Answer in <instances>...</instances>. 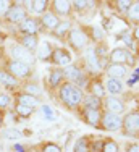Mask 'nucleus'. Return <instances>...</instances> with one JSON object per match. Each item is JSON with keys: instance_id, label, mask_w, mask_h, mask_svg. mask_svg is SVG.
<instances>
[{"instance_id": "nucleus-40", "label": "nucleus", "mask_w": 139, "mask_h": 152, "mask_svg": "<svg viewBox=\"0 0 139 152\" xmlns=\"http://www.w3.org/2000/svg\"><path fill=\"white\" fill-rule=\"evenodd\" d=\"M102 147H104V141L102 139L91 142V152H102Z\"/></svg>"}, {"instance_id": "nucleus-2", "label": "nucleus", "mask_w": 139, "mask_h": 152, "mask_svg": "<svg viewBox=\"0 0 139 152\" xmlns=\"http://www.w3.org/2000/svg\"><path fill=\"white\" fill-rule=\"evenodd\" d=\"M108 63H118L125 66H134L136 65V57L131 50L126 47H115L108 53Z\"/></svg>"}, {"instance_id": "nucleus-32", "label": "nucleus", "mask_w": 139, "mask_h": 152, "mask_svg": "<svg viewBox=\"0 0 139 152\" xmlns=\"http://www.w3.org/2000/svg\"><path fill=\"white\" fill-rule=\"evenodd\" d=\"M120 37H121V39H123V42H125V44L128 45V47H126L128 50H133L134 47H136V45H134L133 34H131L129 31H121V36H120Z\"/></svg>"}, {"instance_id": "nucleus-14", "label": "nucleus", "mask_w": 139, "mask_h": 152, "mask_svg": "<svg viewBox=\"0 0 139 152\" xmlns=\"http://www.w3.org/2000/svg\"><path fill=\"white\" fill-rule=\"evenodd\" d=\"M52 12L55 13V15L60 18V16H68L70 13H71L73 7H71V2H68V0H53L52 2Z\"/></svg>"}, {"instance_id": "nucleus-36", "label": "nucleus", "mask_w": 139, "mask_h": 152, "mask_svg": "<svg viewBox=\"0 0 139 152\" xmlns=\"http://www.w3.org/2000/svg\"><path fill=\"white\" fill-rule=\"evenodd\" d=\"M42 152H63V151H61V147L55 142H45L42 146Z\"/></svg>"}, {"instance_id": "nucleus-16", "label": "nucleus", "mask_w": 139, "mask_h": 152, "mask_svg": "<svg viewBox=\"0 0 139 152\" xmlns=\"http://www.w3.org/2000/svg\"><path fill=\"white\" fill-rule=\"evenodd\" d=\"M83 117L86 123H89L91 126H99L102 118V110H92V108H83Z\"/></svg>"}, {"instance_id": "nucleus-13", "label": "nucleus", "mask_w": 139, "mask_h": 152, "mask_svg": "<svg viewBox=\"0 0 139 152\" xmlns=\"http://www.w3.org/2000/svg\"><path fill=\"white\" fill-rule=\"evenodd\" d=\"M105 73H107L108 78L121 79L128 75V66H125V65H118V63H108L107 66H105Z\"/></svg>"}, {"instance_id": "nucleus-5", "label": "nucleus", "mask_w": 139, "mask_h": 152, "mask_svg": "<svg viewBox=\"0 0 139 152\" xmlns=\"http://www.w3.org/2000/svg\"><path fill=\"white\" fill-rule=\"evenodd\" d=\"M5 70L8 71L13 78H16L18 81H20V79H26V78H29V76L32 75V70H31L29 65L21 63V61H16V60L7 61V68H5Z\"/></svg>"}, {"instance_id": "nucleus-7", "label": "nucleus", "mask_w": 139, "mask_h": 152, "mask_svg": "<svg viewBox=\"0 0 139 152\" xmlns=\"http://www.w3.org/2000/svg\"><path fill=\"white\" fill-rule=\"evenodd\" d=\"M100 126L105 131H120L123 128V117L110 113V112H102Z\"/></svg>"}, {"instance_id": "nucleus-47", "label": "nucleus", "mask_w": 139, "mask_h": 152, "mask_svg": "<svg viewBox=\"0 0 139 152\" xmlns=\"http://www.w3.org/2000/svg\"><path fill=\"white\" fill-rule=\"evenodd\" d=\"M65 152H73V147H71V146H68L67 149H65Z\"/></svg>"}, {"instance_id": "nucleus-12", "label": "nucleus", "mask_w": 139, "mask_h": 152, "mask_svg": "<svg viewBox=\"0 0 139 152\" xmlns=\"http://www.w3.org/2000/svg\"><path fill=\"white\" fill-rule=\"evenodd\" d=\"M39 23L41 21L37 18H31L28 16L23 23L20 24V31L23 32V36H32V34H37L39 32Z\"/></svg>"}, {"instance_id": "nucleus-28", "label": "nucleus", "mask_w": 139, "mask_h": 152, "mask_svg": "<svg viewBox=\"0 0 139 152\" xmlns=\"http://www.w3.org/2000/svg\"><path fill=\"white\" fill-rule=\"evenodd\" d=\"M128 20L133 21L134 24H139V2H133L129 7V10H128L126 13Z\"/></svg>"}, {"instance_id": "nucleus-37", "label": "nucleus", "mask_w": 139, "mask_h": 152, "mask_svg": "<svg viewBox=\"0 0 139 152\" xmlns=\"http://www.w3.org/2000/svg\"><path fill=\"white\" fill-rule=\"evenodd\" d=\"M89 5H91V3L86 2V0H75V2H71V7H73L75 10H78V12H83V10H86Z\"/></svg>"}, {"instance_id": "nucleus-3", "label": "nucleus", "mask_w": 139, "mask_h": 152, "mask_svg": "<svg viewBox=\"0 0 139 152\" xmlns=\"http://www.w3.org/2000/svg\"><path fill=\"white\" fill-rule=\"evenodd\" d=\"M67 39H68L70 47H71L75 52H83V50H86L87 44H89V37H87V34L81 29V28H71V31L68 32Z\"/></svg>"}, {"instance_id": "nucleus-1", "label": "nucleus", "mask_w": 139, "mask_h": 152, "mask_svg": "<svg viewBox=\"0 0 139 152\" xmlns=\"http://www.w3.org/2000/svg\"><path fill=\"white\" fill-rule=\"evenodd\" d=\"M58 97H60V100L70 108V110H76L79 105H83L84 92H83V89H79L78 86H75L73 83L65 81L63 84L58 88Z\"/></svg>"}, {"instance_id": "nucleus-38", "label": "nucleus", "mask_w": 139, "mask_h": 152, "mask_svg": "<svg viewBox=\"0 0 139 152\" xmlns=\"http://www.w3.org/2000/svg\"><path fill=\"white\" fill-rule=\"evenodd\" d=\"M41 110H42V115L47 118V120H55V113H53V110L49 105H42Z\"/></svg>"}, {"instance_id": "nucleus-34", "label": "nucleus", "mask_w": 139, "mask_h": 152, "mask_svg": "<svg viewBox=\"0 0 139 152\" xmlns=\"http://www.w3.org/2000/svg\"><path fill=\"white\" fill-rule=\"evenodd\" d=\"M24 92H26V94H29V96H34V97H37V96H41L42 89L39 88L37 84H26V86H24Z\"/></svg>"}, {"instance_id": "nucleus-48", "label": "nucleus", "mask_w": 139, "mask_h": 152, "mask_svg": "<svg viewBox=\"0 0 139 152\" xmlns=\"http://www.w3.org/2000/svg\"><path fill=\"white\" fill-rule=\"evenodd\" d=\"M2 149H3V147H2V144H0V152H2Z\"/></svg>"}, {"instance_id": "nucleus-18", "label": "nucleus", "mask_w": 139, "mask_h": 152, "mask_svg": "<svg viewBox=\"0 0 139 152\" xmlns=\"http://www.w3.org/2000/svg\"><path fill=\"white\" fill-rule=\"evenodd\" d=\"M105 91H107L110 96H116V94H121L125 86H123V81L121 79H113V78H107L105 81Z\"/></svg>"}, {"instance_id": "nucleus-9", "label": "nucleus", "mask_w": 139, "mask_h": 152, "mask_svg": "<svg viewBox=\"0 0 139 152\" xmlns=\"http://www.w3.org/2000/svg\"><path fill=\"white\" fill-rule=\"evenodd\" d=\"M84 61H86V66L89 68V71H92V73H99L102 70L100 61H99L97 53H96V45L86 47V50H84Z\"/></svg>"}, {"instance_id": "nucleus-22", "label": "nucleus", "mask_w": 139, "mask_h": 152, "mask_svg": "<svg viewBox=\"0 0 139 152\" xmlns=\"http://www.w3.org/2000/svg\"><path fill=\"white\" fill-rule=\"evenodd\" d=\"M0 86H5V88H18L20 81L16 78H13L7 70H0Z\"/></svg>"}, {"instance_id": "nucleus-8", "label": "nucleus", "mask_w": 139, "mask_h": 152, "mask_svg": "<svg viewBox=\"0 0 139 152\" xmlns=\"http://www.w3.org/2000/svg\"><path fill=\"white\" fill-rule=\"evenodd\" d=\"M71 53L68 52L67 49H63V47H57V49H53V53H52V58H50V61H52L55 66L58 68H67L71 65Z\"/></svg>"}, {"instance_id": "nucleus-44", "label": "nucleus", "mask_w": 139, "mask_h": 152, "mask_svg": "<svg viewBox=\"0 0 139 152\" xmlns=\"http://www.w3.org/2000/svg\"><path fill=\"white\" fill-rule=\"evenodd\" d=\"M133 39H134V42H139V24H136L134 26V29H133Z\"/></svg>"}, {"instance_id": "nucleus-19", "label": "nucleus", "mask_w": 139, "mask_h": 152, "mask_svg": "<svg viewBox=\"0 0 139 152\" xmlns=\"http://www.w3.org/2000/svg\"><path fill=\"white\" fill-rule=\"evenodd\" d=\"M65 83V75H63V68H53L49 75V86L50 88H60Z\"/></svg>"}, {"instance_id": "nucleus-23", "label": "nucleus", "mask_w": 139, "mask_h": 152, "mask_svg": "<svg viewBox=\"0 0 139 152\" xmlns=\"http://www.w3.org/2000/svg\"><path fill=\"white\" fill-rule=\"evenodd\" d=\"M20 44L23 45L24 49H28V50H31V52H34V50H37V47H39V37H37V34L23 36V37H21V42H20Z\"/></svg>"}, {"instance_id": "nucleus-31", "label": "nucleus", "mask_w": 139, "mask_h": 152, "mask_svg": "<svg viewBox=\"0 0 139 152\" xmlns=\"http://www.w3.org/2000/svg\"><path fill=\"white\" fill-rule=\"evenodd\" d=\"M102 152H120V147H118V144H116V141L105 139L104 141V147H102Z\"/></svg>"}, {"instance_id": "nucleus-43", "label": "nucleus", "mask_w": 139, "mask_h": 152, "mask_svg": "<svg viewBox=\"0 0 139 152\" xmlns=\"http://www.w3.org/2000/svg\"><path fill=\"white\" fill-rule=\"evenodd\" d=\"M136 81H139V68H138V70H134V71H133V76H131V79L128 81V84H129V86H133Z\"/></svg>"}, {"instance_id": "nucleus-42", "label": "nucleus", "mask_w": 139, "mask_h": 152, "mask_svg": "<svg viewBox=\"0 0 139 152\" xmlns=\"http://www.w3.org/2000/svg\"><path fill=\"white\" fill-rule=\"evenodd\" d=\"M125 152H139V142H129V144H126V151Z\"/></svg>"}, {"instance_id": "nucleus-17", "label": "nucleus", "mask_w": 139, "mask_h": 152, "mask_svg": "<svg viewBox=\"0 0 139 152\" xmlns=\"http://www.w3.org/2000/svg\"><path fill=\"white\" fill-rule=\"evenodd\" d=\"M52 53H53V45L50 42H39L37 47V60L41 61H49L52 58Z\"/></svg>"}, {"instance_id": "nucleus-15", "label": "nucleus", "mask_w": 139, "mask_h": 152, "mask_svg": "<svg viewBox=\"0 0 139 152\" xmlns=\"http://www.w3.org/2000/svg\"><path fill=\"white\" fill-rule=\"evenodd\" d=\"M39 21H41V24H42L44 28H47V29L53 31V29H55V28L58 26V23H60L61 20L52 12V10H47V12L41 16V20H39Z\"/></svg>"}, {"instance_id": "nucleus-46", "label": "nucleus", "mask_w": 139, "mask_h": 152, "mask_svg": "<svg viewBox=\"0 0 139 152\" xmlns=\"http://www.w3.org/2000/svg\"><path fill=\"white\" fill-rule=\"evenodd\" d=\"M3 126V110H0V128Z\"/></svg>"}, {"instance_id": "nucleus-21", "label": "nucleus", "mask_w": 139, "mask_h": 152, "mask_svg": "<svg viewBox=\"0 0 139 152\" xmlns=\"http://www.w3.org/2000/svg\"><path fill=\"white\" fill-rule=\"evenodd\" d=\"M104 107V100L99 99L96 96H84V100H83V108H92V110H102Z\"/></svg>"}, {"instance_id": "nucleus-33", "label": "nucleus", "mask_w": 139, "mask_h": 152, "mask_svg": "<svg viewBox=\"0 0 139 152\" xmlns=\"http://www.w3.org/2000/svg\"><path fill=\"white\" fill-rule=\"evenodd\" d=\"M3 136H5L7 139H20V137L23 136V133L16 128H7L5 131H3Z\"/></svg>"}, {"instance_id": "nucleus-26", "label": "nucleus", "mask_w": 139, "mask_h": 152, "mask_svg": "<svg viewBox=\"0 0 139 152\" xmlns=\"http://www.w3.org/2000/svg\"><path fill=\"white\" fill-rule=\"evenodd\" d=\"M71 28H73V23H71V21L65 20V21H60V23H58V26L52 32L57 36V37H65V36H68V32L71 31Z\"/></svg>"}, {"instance_id": "nucleus-29", "label": "nucleus", "mask_w": 139, "mask_h": 152, "mask_svg": "<svg viewBox=\"0 0 139 152\" xmlns=\"http://www.w3.org/2000/svg\"><path fill=\"white\" fill-rule=\"evenodd\" d=\"M89 31L91 32H86L87 37L91 36V37H92L96 42H104L105 41V32H104V29H100L99 26H91Z\"/></svg>"}, {"instance_id": "nucleus-39", "label": "nucleus", "mask_w": 139, "mask_h": 152, "mask_svg": "<svg viewBox=\"0 0 139 152\" xmlns=\"http://www.w3.org/2000/svg\"><path fill=\"white\" fill-rule=\"evenodd\" d=\"M12 104V97L8 96V94H0V110L2 108H7Z\"/></svg>"}, {"instance_id": "nucleus-41", "label": "nucleus", "mask_w": 139, "mask_h": 152, "mask_svg": "<svg viewBox=\"0 0 139 152\" xmlns=\"http://www.w3.org/2000/svg\"><path fill=\"white\" fill-rule=\"evenodd\" d=\"M10 7H12V3H10V2H7V0H0V15L5 16L7 12L10 10Z\"/></svg>"}, {"instance_id": "nucleus-6", "label": "nucleus", "mask_w": 139, "mask_h": 152, "mask_svg": "<svg viewBox=\"0 0 139 152\" xmlns=\"http://www.w3.org/2000/svg\"><path fill=\"white\" fill-rule=\"evenodd\" d=\"M10 55H12V60L21 61V63H26V65H29V66H31V65L36 61L34 52L24 49L21 44H15V45L10 47Z\"/></svg>"}, {"instance_id": "nucleus-45", "label": "nucleus", "mask_w": 139, "mask_h": 152, "mask_svg": "<svg viewBox=\"0 0 139 152\" xmlns=\"http://www.w3.org/2000/svg\"><path fill=\"white\" fill-rule=\"evenodd\" d=\"M13 149H15V152H24V147L23 146H15Z\"/></svg>"}, {"instance_id": "nucleus-11", "label": "nucleus", "mask_w": 139, "mask_h": 152, "mask_svg": "<svg viewBox=\"0 0 139 152\" xmlns=\"http://www.w3.org/2000/svg\"><path fill=\"white\" fill-rule=\"evenodd\" d=\"M5 18L10 21V23L21 24L28 18V12H26V8H24V7H21V5H12V7H10V10L7 12Z\"/></svg>"}, {"instance_id": "nucleus-35", "label": "nucleus", "mask_w": 139, "mask_h": 152, "mask_svg": "<svg viewBox=\"0 0 139 152\" xmlns=\"http://www.w3.org/2000/svg\"><path fill=\"white\" fill-rule=\"evenodd\" d=\"M131 3H133V2H129V0H118V2H115V5H116V8H118V12L128 13V10H129Z\"/></svg>"}, {"instance_id": "nucleus-4", "label": "nucleus", "mask_w": 139, "mask_h": 152, "mask_svg": "<svg viewBox=\"0 0 139 152\" xmlns=\"http://www.w3.org/2000/svg\"><path fill=\"white\" fill-rule=\"evenodd\" d=\"M123 134L126 136H138L139 134V110H131L123 117Z\"/></svg>"}, {"instance_id": "nucleus-25", "label": "nucleus", "mask_w": 139, "mask_h": 152, "mask_svg": "<svg viewBox=\"0 0 139 152\" xmlns=\"http://www.w3.org/2000/svg\"><path fill=\"white\" fill-rule=\"evenodd\" d=\"M18 104L31 107V108H36L37 104H39V99L34 97V96H29V94H26V92H21V94H18Z\"/></svg>"}, {"instance_id": "nucleus-24", "label": "nucleus", "mask_w": 139, "mask_h": 152, "mask_svg": "<svg viewBox=\"0 0 139 152\" xmlns=\"http://www.w3.org/2000/svg\"><path fill=\"white\" fill-rule=\"evenodd\" d=\"M73 152H91V141L87 136H81L73 144Z\"/></svg>"}, {"instance_id": "nucleus-10", "label": "nucleus", "mask_w": 139, "mask_h": 152, "mask_svg": "<svg viewBox=\"0 0 139 152\" xmlns=\"http://www.w3.org/2000/svg\"><path fill=\"white\" fill-rule=\"evenodd\" d=\"M104 107H105V112H110V113H115V115L125 113V102L120 97H115V96L105 97Z\"/></svg>"}, {"instance_id": "nucleus-20", "label": "nucleus", "mask_w": 139, "mask_h": 152, "mask_svg": "<svg viewBox=\"0 0 139 152\" xmlns=\"http://www.w3.org/2000/svg\"><path fill=\"white\" fill-rule=\"evenodd\" d=\"M87 91H89L91 96H96L99 99H104L107 91H105V86L102 84L99 79H92V81H89V84H87Z\"/></svg>"}, {"instance_id": "nucleus-30", "label": "nucleus", "mask_w": 139, "mask_h": 152, "mask_svg": "<svg viewBox=\"0 0 139 152\" xmlns=\"http://www.w3.org/2000/svg\"><path fill=\"white\" fill-rule=\"evenodd\" d=\"M15 112H16V113L20 115L21 118H29L32 113H34V108L26 107V105H21V104H16V107H15Z\"/></svg>"}, {"instance_id": "nucleus-27", "label": "nucleus", "mask_w": 139, "mask_h": 152, "mask_svg": "<svg viewBox=\"0 0 139 152\" xmlns=\"http://www.w3.org/2000/svg\"><path fill=\"white\" fill-rule=\"evenodd\" d=\"M28 5H31V10H32L34 13L44 15V13L47 12L49 2H47V0H32V2H28Z\"/></svg>"}]
</instances>
